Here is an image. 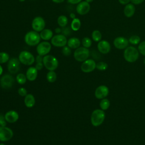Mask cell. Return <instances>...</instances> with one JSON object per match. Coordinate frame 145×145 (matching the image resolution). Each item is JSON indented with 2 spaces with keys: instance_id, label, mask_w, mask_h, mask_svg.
<instances>
[{
  "instance_id": "1",
  "label": "cell",
  "mask_w": 145,
  "mask_h": 145,
  "mask_svg": "<svg viewBox=\"0 0 145 145\" xmlns=\"http://www.w3.org/2000/svg\"><path fill=\"white\" fill-rule=\"evenodd\" d=\"M105 117V113L102 109H97L94 110L91 116V122L93 126H100L104 122Z\"/></svg>"
},
{
  "instance_id": "2",
  "label": "cell",
  "mask_w": 145,
  "mask_h": 145,
  "mask_svg": "<svg viewBox=\"0 0 145 145\" xmlns=\"http://www.w3.org/2000/svg\"><path fill=\"white\" fill-rule=\"evenodd\" d=\"M41 40L40 35L39 32L35 31L28 32L24 36V41L29 46H33L37 45Z\"/></svg>"
},
{
  "instance_id": "3",
  "label": "cell",
  "mask_w": 145,
  "mask_h": 145,
  "mask_svg": "<svg viewBox=\"0 0 145 145\" xmlns=\"http://www.w3.org/2000/svg\"><path fill=\"white\" fill-rule=\"evenodd\" d=\"M139 51L136 48L127 46L124 50L123 57L125 59L130 63L135 62L139 58Z\"/></svg>"
},
{
  "instance_id": "4",
  "label": "cell",
  "mask_w": 145,
  "mask_h": 145,
  "mask_svg": "<svg viewBox=\"0 0 145 145\" xmlns=\"http://www.w3.org/2000/svg\"><path fill=\"white\" fill-rule=\"evenodd\" d=\"M42 63L46 69L49 71L55 70L58 66L57 59L53 56L46 55L43 57Z\"/></svg>"
},
{
  "instance_id": "5",
  "label": "cell",
  "mask_w": 145,
  "mask_h": 145,
  "mask_svg": "<svg viewBox=\"0 0 145 145\" xmlns=\"http://www.w3.org/2000/svg\"><path fill=\"white\" fill-rule=\"evenodd\" d=\"M89 56V51L88 48L79 47L74 53V57L78 62H84L88 59Z\"/></svg>"
},
{
  "instance_id": "6",
  "label": "cell",
  "mask_w": 145,
  "mask_h": 145,
  "mask_svg": "<svg viewBox=\"0 0 145 145\" xmlns=\"http://www.w3.org/2000/svg\"><path fill=\"white\" fill-rule=\"evenodd\" d=\"M18 59L20 63L25 65H32L35 61V58L33 54L26 50L20 53Z\"/></svg>"
},
{
  "instance_id": "7",
  "label": "cell",
  "mask_w": 145,
  "mask_h": 145,
  "mask_svg": "<svg viewBox=\"0 0 145 145\" xmlns=\"http://www.w3.org/2000/svg\"><path fill=\"white\" fill-rule=\"evenodd\" d=\"M52 45L48 41H42L40 42L36 47V51L39 55L45 56L50 51Z\"/></svg>"
},
{
  "instance_id": "8",
  "label": "cell",
  "mask_w": 145,
  "mask_h": 145,
  "mask_svg": "<svg viewBox=\"0 0 145 145\" xmlns=\"http://www.w3.org/2000/svg\"><path fill=\"white\" fill-rule=\"evenodd\" d=\"M67 42L66 36L62 34H58L54 36L51 39V44L56 47H63L66 46Z\"/></svg>"
},
{
  "instance_id": "9",
  "label": "cell",
  "mask_w": 145,
  "mask_h": 145,
  "mask_svg": "<svg viewBox=\"0 0 145 145\" xmlns=\"http://www.w3.org/2000/svg\"><path fill=\"white\" fill-rule=\"evenodd\" d=\"M14 84V78L10 74L3 75L0 79V84L3 89H10Z\"/></svg>"
},
{
  "instance_id": "10",
  "label": "cell",
  "mask_w": 145,
  "mask_h": 145,
  "mask_svg": "<svg viewBox=\"0 0 145 145\" xmlns=\"http://www.w3.org/2000/svg\"><path fill=\"white\" fill-rule=\"evenodd\" d=\"M13 137L12 130L6 126H0V141L6 142L10 140Z\"/></svg>"
},
{
  "instance_id": "11",
  "label": "cell",
  "mask_w": 145,
  "mask_h": 145,
  "mask_svg": "<svg viewBox=\"0 0 145 145\" xmlns=\"http://www.w3.org/2000/svg\"><path fill=\"white\" fill-rule=\"evenodd\" d=\"M20 61L16 58H12L8 60L7 69L10 73L16 74L20 70Z\"/></svg>"
},
{
  "instance_id": "12",
  "label": "cell",
  "mask_w": 145,
  "mask_h": 145,
  "mask_svg": "<svg viewBox=\"0 0 145 145\" xmlns=\"http://www.w3.org/2000/svg\"><path fill=\"white\" fill-rule=\"evenodd\" d=\"M45 27L44 19L41 16L35 17L32 22V28L33 31L37 32L42 31Z\"/></svg>"
},
{
  "instance_id": "13",
  "label": "cell",
  "mask_w": 145,
  "mask_h": 145,
  "mask_svg": "<svg viewBox=\"0 0 145 145\" xmlns=\"http://www.w3.org/2000/svg\"><path fill=\"white\" fill-rule=\"evenodd\" d=\"M96 63L93 59H87L83 62L81 65V70L83 72L88 73L93 71L96 69Z\"/></svg>"
},
{
  "instance_id": "14",
  "label": "cell",
  "mask_w": 145,
  "mask_h": 145,
  "mask_svg": "<svg viewBox=\"0 0 145 145\" xmlns=\"http://www.w3.org/2000/svg\"><path fill=\"white\" fill-rule=\"evenodd\" d=\"M109 94V88L104 85H101L97 87L95 91V96L97 99H103L105 98Z\"/></svg>"
},
{
  "instance_id": "15",
  "label": "cell",
  "mask_w": 145,
  "mask_h": 145,
  "mask_svg": "<svg viewBox=\"0 0 145 145\" xmlns=\"http://www.w3.org/2000/svg\"><path fill=\"white\" fill-rule=\"evenodd\" d=\"M91 8L90 5L86 1H82L79 3L76 7L77 13L80 15H84L88 13Z\"/></svg>"
},
{
  "instance_id": "16",
  "label": "cell",
  "mask_w": 145,
  "mask_h": 145,
  "mask_svg": "<svg viewBox=\"0 0 145 145\" xmlns=\"http://www.w3.org/2000/svg\"><path fill=\"white\" fill-rule=\"evenodd\" d=\"M129 40L124 37H117L113 41L114 46L118 49H125L129 45Z\"/></svg>"
},
{
  "instance_id": "17",
  "label": "cell",
  "mask_w": 145,
  "mask_h": 145,
  "mask_svg": "<svg viewBox=\"0 0 145 145\" xmlns=\"http://www.w3.org/2000/svg\"><path fill=\"white\" fill-rule=\"evenodd\" d=\"M97 49L101 53L105 54L110 52L111 47L108 41L106 40H101L98 42Z\"/></svg>"
},
{
  "instance_id": "18",
  "label": "cell",
  "mask_w": 145,
  "mask_h": 145,
  "mask_svg": "<svg viewBox=\"0 0 145 145\" xmlns=\"http://www.w3.org/2000/svg\"><path fill=\"white\" fill-rule=\"evenodd\" d=\"M6 121L9 123H14L19 119V114L15 110H9L5 115Z\"/></svg>"
},
{
  "instance_id": "19",
  "label": "cell",
  "mask_w": 145,
  "mask_h": 145,
  "mask_svg": "<svg viewBox=\"0 0 145 145\" xmlns=\"http://www.w3.org/2000/svg\"><path fill=\"white\" fill-rule=\"evenodd\" d=\"M37 71L35 67H29L26 71L27 79L29 81H34L37 78Z\"/></svg>"
},
{
  "instance_id": "20",
  "label": "cell",
  "mask_w": 145,
  "mask_h": 145,
  "mask_svg": "<svg viewBox=\"0 0 145 145\" xmlns=\"http://www.w3.org/2000/svg\"><path fill=\"white\" fill-rule=\"evenodd\" d=\"M135 8L133 3H128L124 8L123 12L124 15L127 18H130L133 16L135 13Z\"/></svg>"
},
{
  "instance_id": "21",
  "label": "cell",
  "mask_w": 145,
  "mask_h": 145,
  "mask_svg": "<svg viewBox=\"0 0 145 145\" xmlns=\"http://www.w3.org/2000/svg\"><path fill=\"white\" fill-rule=\"evenodd\" d=\"M40 35L41 39L45 41H48L52 39L53 37V33L50 29H44L40 32Z\"/></svg>"
},
{
  "instance_id": "22",
  "label": "cell",
  "mask_w": 145,
  "mask_h": 145,
  "mask_svg": "<svg viewBox=\"0 0 145 145\" xmlns=\"http://www.w3.org/2000/svg\"><path fill=\"white\" fill-rule=\"evenodd\" d=\"M67 46L71 49H77L80 45V41L77 37H71L67 40Z\"/></svg>"
},
{
  "instance_id": "23",
  "label": "cell",
  "mask_w": 145,
  "mask_h": 145,
  "mask_svg": "<svg viewBox=\"0 0 145 145\" xmlns=\"http://www.w3.org/2000/svg\"><path fill=\"white\" fill-rule=\"evenodd\" d=\"M24 104L27 108H32L35 104V99L33 95L27 94L24 98Z\"/></svg>"
},
{
  "instance_id": "24",
  "label": "cell",
  "mask_w": 145,
  "mask_h": 145,
  "mask_svg": "<svg viewBox=\"0 0 145 145\" xmlns=\"http://www.w3.org/2000/svg\"><path fill=\"white\" fill-rule=\"evenodd\" d=\"M81 26V22L80 20L78 18H74L72 19L71 23V29L74 31H78Z\"/></svg>"
},
{
  "instance_id": "25",
  "label": "cell",
  "mask_w": 145,
  "mask_h": 145,
  "mask_svg": "<svg viewBox=\"0 0 145 145\" xmlns=\"http://www.w3.org/2000/svg\"><path fill=\"white\" fill-rule=\"evenodd\" d=\"M57 23L60 27H65L68 23V19L65 15H60L57 19Z\"/></svg>"
},
{
  "instance_id": "26",
  "label": "cell",
  "mask_w": 145,
  "mask_h": 145,
  "mask_svg": "<svg viewBox=\"0 0 145 145\" xmlns=\"http://www.w3.org/2000/svg\"><path fill=\"white\" fill-rule=\"evenodd\" d=\"M100 107L103 110H107L110 106V101L108 99L104 98L101 99L100 102Z\"/></svg>"
},
{
  "instance_id": "27",
  "label": "cell",
  "mask_w": 145,
  "mask_h": 145,
  "mask_svg": "<svg viewBox=\"0 0 145 145\" xmlns=\"http://www.w3.org/2000/svg\"><path fill=\"white\" fill-rule=\"evenodd\" d=\"M46 79L50 83L54 82L57 79V74L54 71H49L46 74Z\"/></svg>"
},
{
  "instance_id": "28",
  "label": "cell",
  "mask_w": 145,
  "mask_h": 145,
  "mask_svg": "<svg viewBox=\"0 0 145 145\" xmlns=\"http://www.w3.org/2000/svg\"><path fill=\"white\" fill-rule=\"evenodd\" d=\"M102 37V35L100 31L94 30L92 33V38L93 40L95 42H99L101 41Z\"/></svg>"
},
{
  "instance_id": "29",
  "label": "cell",
  "mask_w": 145,
  "mask_h": 145,
  "mask_svg": "<svg viewBox=\"0 0 145 145\" xmlns=\"http://www.w3.org/2000/svg\"><path fill=\"white\" fill-rule=\"evenodd\" d=\"M26 75L23 73L18 74L16 76V80L17 82L20 84H24L27 81Z\"/></svg>"
},
{
  "instance_id": "30",
  "label": "cell",
  "mask_w": 145,
  "mask_h": 145,
  "mask_svg": "<svg viewBox=\"0 0 145 145\" xmlns=\"http://www.w3.org/2000/svg\"><path fill=\"white\" fill-rule=\"evenodd\" d=\"M9 55L6 52H0V64L5 63L8 61Z\"/></svg>"
},
{
  "instance_id": "31",
  "label": "cell",
  "mask_w": 145,
  "mask_h": 145,
  "mask_svg": "<svg viewBox=\"0 0 145 145\" xmlns=\"http://www.w3.org/2000/svg\"><path fill=\"white\" fill-rule=\"evenodd\" d=\"M140 41V38L138 35H133L129 39V42L133 45H137Z\"/></svg>"
},
{
  "instance_id": "32",
  "label": "cell",
  "mask_w": 145,
  "mask_h": 145,
  "mask_svg": "<svg viewBox=\"0 0 145 145\" xmlns=\"http://www.w3.org/2000/svg\"><path fill=\"white\" fill-rule=\"evenodd\" d=\"M108 67V65L106 62H99L96 63V68L100 71H105Z\"/></svg>"
},
{
  "instance_id": "33",
  "label": "cell",
  "mask_w": 145,
  "mask_h": 145,
  "mask_svg": "<svg viewBox=\"0 0 145 145\" xmlns=\"http://www.w3.org/2000/svg\"><path fill=\"white\" fill-rule=\"evenodd\" d=\"M82 45L83 46V47L86 48H88L92 45V41L89 37H85L82 39Z\"/></svg>"
},
{
  "instance_id": "34",
  "label": "cell",
  "mask_w": 145,
  "mask_h": 145,
  "mask_svg": "<svg viewBox=\"0 0 145 145\" xmlns=\"http://www.w3.org/2000/svg\"><path fill=\"white\" fill-rule=\"evenodd\" d=\"M138 51L140 54L145 56V41L141 42L138 45Z\"/></svg>"
},
{
  "instance_id": "35",
  "label": "cell",
  "mask_w": 145,
  "mask_h": 145,
  "mask_svg": "<svg viewBox=\"0 0 145 145\" xmlns=\"http://www.w3.org/2000/svg\"><path fill=\"white\" fill-rule=\"evenodd\" d=\"M62 54L65 56H69L71 53V48L69 47L68 46H65L63 47L62 49Z\"/></svg>"
},
{
  "instance_id": "36",
  "label": "cell",
  "mask_w": 145,
  "mask_h": 145,
  "mask_svg": "<svg viewBox=\"0 0 145 145\" xmlns=\"http://www.w3.org/2000/svg\"><path fill=\"white\" fill-rule=\"evenodd\" d=\"M18 94L21 96H25L27 95V91L25 88L23 87L19 88L18 91Z\"/></svg>"
},
{
  "instance_id": "37",
  "label": "cell",
  "mask_w": 145,
  "mask_h": 145,
  "mask_svg": "<svg viewBox=\"0 0 145 145\" xmlns=\"http://www.w3.org/2000/svg\"><path fill=\"white\" fill-rule=\"evenodd\" d=\"M6 121L5 117V116L2 114H0V126H6Z\"/></svg>"
},
{
  "instance_id": "38",
  "label": "cell",
  "mask_w": 145,
  "mask_h": 145,
  "mask_svg": "<svg viewBox=\"0 0 145 145\" xmlns=\"http://www.w3.org/2000/svg\"><path fill=\"white\" fill-rule=\"evenodd\" d=\"M63 28L62 29V35H65V36H67V35H69L70 33V28L69 27H63Z\"/></svg>"
},
{
  "instance_id": "39",
  "label": "cell",
  "mask_w": 145,
  "mask_h": 145,
  "mask_svg": "<svg viewBox=\"0 0 145 145\" xmlns=\"http://www.w3.org/2000/svg\"><path fill=\"white\" fill-rule=\"evenodd\" d=\"M43 63L42 62H38L36 63V65H35V68L37 70H41L42 67H43Z\"/></svg>"
},
{
  "instance_id": "40",
  "label": "cell",
  "mask_w": 145,
  "mask_h": 145,
  "mask_svg": "<svg viewBox=\"0 0 145 145\" xmlns=\"http://www.w3.org/2000/svg\"><path fill=\"white\" fill-rule=\"evenodd\" d=\"M42 60H43V57L42 56H40V55H39L37 56L36 59H35V61L36 62V63H38V62H42Z\"/></svg>"
},
{
  "instance_id": "41",
  "label": "cell",
  "mask_w": 145,
  "mask_h": 145,
  "mask_svg": "<svg viewBox=\"0 0 145 145\" xmlns=\"http://www.w3.org/2000/svg\"><path fill=\"white\" fill-rule=\"evenodd\" d=\"M67 2L71 4L75 5L78 4L80 2H82V0H67Z\"/></svg>"
},
{
  "instance_id": "42",
  "label": "cell",
  "mask_w": 145,
  "mask_h": 145,
  "mask_svg": "<svg viewBox=\"0 0 145 145\" xmlns=\"http://www.w3.org/2000/svg\"><path fill=\"white\" fill-rule=\"evenodd\" d=\"M144 0H130L131 3L134 5H139L142 3Z\"/></svg>"
},
{
  "instance_id": "43",
  "label": "cell",
  "mask_w": 145,
  "mask_h": 145,
  "mask_svg": "<svg viewBox=\"0 0 145 145\" xmlns=\"http://www.w3.org/2000/svg\"><path fill=\"white\" fill-rule=\"evenodd\" d=\"M118 2L120 4L122 5H126L130 2V0H118Z\"/></svg>"
},
{
  "instance_id": "44",
  "label": "cell",
  "mask_w": 145,
  "mask_h": 145,
  "mask_svg": "<svg viewBox=\"0 0 145 145\" xmlns=\"http://www.w3.org/2000/svg\"><path fill=\"white\" fill-rule=\"evenodd\" d=\"M53 2L54 3H62L65 0H52Z\"/></svg>"
},
{
  "instance_id": "45",
  "label": "cell",
  "mask_w": 145,
  "mask_h": 145,
  "mask_svg": "<svg viewBox=\"0 0 145 145\" xmlns=\"http://www.w3.org/2000/svg\"><path fill=\"white\" fill-rule=\"evenodd\" d=\"M55 32L57 33H59L62 32V29L60 28H57L56 29H55Z\"/></svg>"
},
{
  "instance_id": "46",
  "label": "cell",
  "mask_w": 145,
  "mask_h": 145,
  "mask_svg": "<svg viewBox=\"0 0 145 145\" xmlns=\"http://www.w3.org/2000/svg\"><path fill=\"white\" fill-rule=\"evenodd\" d=\"M70 18H72V19H74V18H75V15L74 13H71L70 15Z\"/></svg>"
},
{
  "instance_id": "47",
  "label": "cell",
  "mask_w": 145,
  "mask_h": 145,
  "mask_svg": "<svg viewBox=\"0 0 145 145\" xmlns=\"http://www.w3.org/2000/svg\"><path fill=\"white\" fill-rule=\"evenodd\" d=\"M2 72H3V68H2V67L1 66V65H0V75H2Z\"/></svg>"
},
{
  "instance_id": "48",
  "label": "cell",
  "mask_w": 145,
  "mask_h": 145,
  "mask_svg": "<svg viewBox=\"0 0 145 145\" xmlns=\"http://www.w3.org/2000/svg\"><path fill=\"white\" fill-rule=\"evenodd\" d=\"M93 0H85V1L88 2V3H90V2H92Z\"/></svg>"
},
{
  "instance_id": "49",
  "label": "cell",
  "mask_w": 145,
  "mask_h": 145,
  "mask_svg": "<svg viewBox=\"0 0 145 145\" xmlns=\"http://www.w3.org/2000/svg\"><path fill=\"white\" fill-rule=\"evenodd\" d=\"M20 2H24V1H25V0H19Z\"/></svg>"
},
{
  "instance_id": "50",
  "label": "cell",
  "mask_w": 145,
  "mask_h": 145,
  "mask_svg": "<svg viewBox=\"0 0 145 145\" xmlns=\"http://www.w3.org/2000/svg\"><path fill=\"white\" fill-rule=\"evenodd\" d=\"M0 145H6L4 143H0Z\"/></svg>"
},
{
  "instance_id": "51",
  "label": "cell",
  "mask_w": 145,
  "mask_h": 145,
  "mask_svg": "<svg viewBox=\"0 0 145 145\" xmlns=\"http://www.w3.org/2000/svg\"><path fill=\"white\" fill-rule=\"evenodd\" d=\"M143 63H144V64L145 65V59H144V61H143Z\"/></svg>"
}]
</instances>
